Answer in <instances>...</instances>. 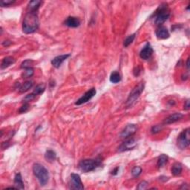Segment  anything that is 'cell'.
Wrapping results in <instances>:
<instances>
[{
    "mask_svg": "<svg viewBox=\"0 0 190 190\" xmlns=\"http://www.w3.org/2000/svg\"><path fill=\"white\" fill-rule=\"evenodd\" d=\"M39 28V19L36 11H31L26 13L22 22V31L25 33H32Z\"/></svg>",
    "mask_w": 190,
    "mask_h": 190,
    "instance_id": "1",
    "label": "cell"
},
{
    "mask_svg": "<svg viewBox=\"0 0 190 190\" xmlns=\"http://www.w3.org/2000/svg\"><path fill=\"white\" fill-rule=\"evenodd\" d=\"M170 16V12L166 3H163L158 7L154 13V23L157 26H161L164 24Z\"/></svg>",
    "mask_w": 190,
    "mask_h": 190,
    "instance_id": "2",
    "label": "cell"
},
{
    "mask_svg": "<svg viewBox=\"0 0 190 190\" xmlns=\"http://www.w3.org/2000/svg\"><path fill=\"white\" fill-rule=\"evenodd\" d=\"M33 172L42 186H45L49 181V173L48 169L43 165L35 164L33 166Z\"/></svg>",
    "mask_w": 190,
    "mask_h": 190,
    "instance_id": "3",
    "label": "cell"
},
{
    "mask_svg": "<svg viewBox=\"0 0 190 190\" xmlns=\"http://www.w3.org/2000/svg\"><path fill=\"white\" fill-rule=\"evenodd\" d=\"M144 88H145V83L143 82H140L132 89L126 100L127 107L132 106L137 102L140 96L141 95V94L143 92Z\"/></svg>",
    "mask_w": 190,
    "mask_h": 190,
    "instance_id": "4",
    "label": "cell"
},
{
    "mask_svg": "<svg viewBox=\"0 0 190 190\" xmlns=\"http://www.w3.org/2000/svg\"><path fill=\"white\" fill-rule=\"evenodd\" d=\"M101 163L102 159L100 157H97L96 159H85L80 161L79 166L83 172L86 173L95 170L96 168L100 166Z\"/></svg>",
    "mask_w": 190,
    "mask_h": 190,
    "instance_id": "5",
    "label": "cell"
},
{
    "mask_svg": "<svg viewBox=\"0 0 190 190\" xmlns=\"http://www.w3.org/2000/svg\"><path fill=\"white\" fill-rule=\"evenodd\" d=\"M189 129H186L179 134L178 137L177 144L181 149H185L189 146Z\"/></svg>",
    "mask_w": 190,
    "mask_h": 190,
    "instance_id": "6",
    "label": "cell"
},
{
    "mask_svg": "<svg viewBox=\"0 0 190 190\" xmlns=\"http://www.w3.org/2000/svg\"><path fill=\"white\" fill-rule=\"evenodd\" d=\"M136 146H137V141L135 140V139L127 138L126 140L124 141V142L119 146L118 152H127V151L129 150H132V149H134V148L136 147Z\"/></svg>",
    "mask_w": 190,
    "mask_h": 190,
    "instance_id": "7",
    "label": "cell"
},
{
    "mask_svg": "<svg viewBox=\"0 0 190 190\" xmlns=\"http://www.w3.org/2000/svg\"><path fill=\"white\" fill-rule=\"evenodd\" d=\"M137 130V126L135 124H129L124 128L123 130L120 134V137L123 139H127L136 133Z\"/></svg>",
    "mask_w": 190,
    "mask_h": 190,
    "instance_id": "8",
    "label": "cell"
},
{
    "mask_svg": "<svg viewBox=\"0 0 190 190\" xmlns=\"http://www.w3.org/2000/svg\"><path fill=\"white\" fill-rule=\"evenodd\" d=\"M71 189H84L83 184H82L81 178L80 175L75 173H72L71 174Z\"/></svg>",
    "mask_w": 190,
    "mask_h": 190,
    "instance_id": "9",
    "label": "cell"
},
{
    "mask_svg": "<svg viewBox=\"0 0 190 190\" xmlns=\"http://www.w3.org/2000/svg\"><path fill=\"white\" fill-rule=\"evenodd\" d=\"M96 93H97V91H96V89L95 88H91L90 90L88 91V92H85L80 99H78V100H77V102H75V105H80L83 103H85V102L89 101L91 99L93 98L95 96Z\"/></svg>",
    "mask_w": 190,
    "mask_h": 190,
    "instance_id": "10",
    "label": "cell"
},
{
    "mask_svg": "<svg viewBox=\"0 0 190 190\" xmlns=\"http://www.w3.org/2000/svg\"><path fill=\"white\" fill-rule=\"evenodd\" d=\"M153 54V48L151 46L150 43H147L145 45V46L142 48L140 52V57L141 59L144 60H148Z\"/></svg>",
    "mask_w": 190,
    "mask_h": 190,
    "instance_id": "11",
    "label": "cell"
},
{
    "mask_svg": "<svg viewBox=\"0 0 190 190\" xmlns=\"http://www.w3.org/2000/svg\"><path fill=\"white\" fill-rule=\"evenodd\" d=\"M184 117V114L179 113V112H176V113L171 114L169 117H166L164 121V125H169V124L174 123L178 122L180 120L183 118Z\"/></svg>",
    "mask_w": 190,
    "mask_h": 190,
    "instance_id": "12",
    "label": "cell"
},
{
    "mask_svg": "<svg viewBox=\"0 0 190 190\" xmlns=\"http://www.w3.org/2000/svg\"><path fill=\"white\" fill-rule=\"evenodd\" d=\"M71 55L69 54H68L59 55V56L54 57V58L51 60V65H53L54 68H59L61 66V65L63 64V62L65 61V60H66Z\"/></svg>",
    "mask_w": 190,
    "mask_h": 190,
    "instance_id": "13",
    "label": "cell"
},
{
    "mask_svg": "<svg viewBox=\"0 0 190 190\" xmlns=\"http://www.w3.org/2000/svg\"><path fill=\"white\" fill-rule=\"evenodd\" d=\"M156 36L160 40H165L169 37V33L167 28L164 26H161L156 31Z\"/></svg>",
    "mask_w": 190,
    "mask_h": 190,
    "instance_id": "14",
    "label": "cell"
},
{
    "mask_svg": "<svg viewBox=\"0 0 190 190\" xmlns=\"http://www.w3.org/2000/svg\"><path fill=\"white\" fill-rule=\"evenodd\" d=\"M65 25L69 28H77L80 25V20L77 17L69 16L65 20Z\"/></svg>",
    "mask_w": 190,
    "mask_h": 190,
    "instance_id": "15",
    "label": "cell"
},
{
    "mask_svg": "<svg viewBox=\"0 0 190 190\" xmlns=\"http://www.w3.org/2000/svg\"><path fill=\"white\" fill-rule=\"evenodd\" d=\"M14 186L16 188V189H24V182L22 181V178L20 173L16 174L14 177Z\"/></svg>",
    "mask_w": 190,
    "mask_h": 190,
    "instance_id": "16",
    "label": "cell"
},
{
    "mask_svg": "<svg viewBox=\"0 0 190 190\" xmlns=\"http://www.w3.org/2000/svg\"><path fill=\"white\" fill-rule=\"evenodd\" d=\"M15 63V59L12 57H6L2 60V62L1 63V68L2 69H5V68H8L13 65Z\"/></svg>",
    "mask_w": 190,
    "mask_h": 190,
    "instance_id": "17",
    "label": "cell"
},
{
    "mask_svg": "<svg viewBox=\"0 0 190 190\" xmlns=\"http://www.w3.org/2000/svg\"><path fill=\"white\" fill-rule=\"evenodd\" d=\"M183 170V166L182 164H180V163H174L173 164L172 167H171V173H172L173 175L174 176H178L181 174Z\"/></svg>",
    "mask_w": 190,
    "mask_h": 190,
    "instance_id": "18",
    "label": "cell"
},
{
    "mask_svg": "<svg viewBox=\"0 0 190 190\" xmlns=\"http://www.w3.org/2000/svg\"><path fill=\"white\" fill-rule=\"evenodd\" d=\"M45 158L48 162L52 163L55 161L57 158L56 152H54L53 150H48L45 152Z\"/></svg>",
    "mask_w": 190,
    "mask_h": 190,
    "instance_id": "19",
    "label": "cell"
},
{
    "mask_svg": "<svg viewBox=\"0 0 190 190\" xmlns=\"http://www.w3.org/2000/svg\"><path fill=\"white\" fill-rule=\"evenodd\" d=\"M33 83L32 81H26L22 85H20V87L19 88V92L21 93H25V92H28L29 89H31L33 86Z\"/></svg>",
    "mask_w": 190,
    "mask_h": 190,
    "instance_id": "20",
    "label": "cell"
},
{
    "mask_svg": "<svg viewBox=\"0 0 190 190\" xmlns=\"http://www.w3.org/2000/svg\"><path fill=\"white\" fill-rule=\"evenodd\" d=\"M42 4L41 1H38V0H33V1H31L28 4V8H29L31 11H36L39 8H40V5Z\"/></svg>",
    "mask_w": 190,
    "mask_h": 190,
    "instance_id": "21",
    "label": "cell"
},
{
    "mask_svg": "<svg viewBox=\"0 0 190 190\" xmlns=\"http://www.w3.org/2000/svg\"><path fill=\"white\" fill-rule=\"evenodd\" d=\"M121 80V76L120 73L117 71H114L111 74L110 81L112 83H118Z\"/></svg>",
    "mask_w": 190,
    "mask_h": 190,
    "instance_id": "22",
    "label": "cell"
},
{
    "mask_svg": "<svg viewBox=\"0 0 190 190\" xmlns=\"http://www.w3.org/2000/svg\"><path fill=\"white\" fill-rule=\"evenodd\" d=\"M45 85L44 83H40L39 84V85H37L36 86V88H35L34 90H33V93L35 95H41V94H43V92H45Z\"/></svg>",
    "mask_w": 190,
    "mask_h": 190,
    "instance_id": "23",
    "label": "cell"
},
{
    "mask_svg": "<svg viewBox=\"0 0 190 190\" xmlns=\"http://www.w3.org/2000/svg\"><path fill=\"white\" fill-rule=\"evenodd\" d=\"M168 161V157L166 154H161L159 157L158 160H157V167L158 168H162L165 164L167 163Z\"/></svg>",
    "mask_w": 190,
    "mask_h": 190,
    "instance_id": "24",
    "label": "cell"
},
{
    "mask_svg": "<svg viewBox=\"0 0 190 190\" xmlns=\"http://www.w3.org/2000/svg\"><path fill=\"white\" fill-rule=\"evenodd\" d=\"M135 36H136V33H133L132 35H129V36H127L126 38V40H124V43H123V45L124 47H128L129 45H130L133 43L134 40L135 39Z\"/></svg>",
    "mask_w": 190,
    "mask_h": 190,
    "instance_id": "25",
    "label": "cell"
},
{
    "mask_svg": "<svg viewBox=\"0 0 190 190\" xmlns=\"http://www.w3.org/2000/svg\"><path fill=\"white\" fill-rule=\"evenodd\" d=\"M33 73H34V71H33V68H26V69H25V71L22 74L23 78H29V77L33 76Z\"/></svg>",
    "mask_w": 190,
    "mask_h": 190,
    "instance_id": "26",
    "label": "cell"
},
{
    "mask_svg": "<svg viewBox=\"0 0 190 190\" xmlns=\"http://www.w3.org/2000/svg\"><path fill=\"white\" fill-rule=\"evenodd\" d=\"M33 61L31 60H25L24 62H22L21 64V68H24V69H26V68H32V65H33Z\"/></svg>",
    "mask_w": 190,
    "mask_h": 190,
    "instance_id": "27",
    "label": "cell"
},
{
    "mask_svg": "<svg viewBox=\"0 0 190 190\" xmlns=\"http://www.w3.org/2000/svg\"><path fill=\"white\" fill-rule=\"evenodd\" d=\"M141 172H142V168L140 166H135L132 170V174L134 178L138 177Z\"/></svg>",
    "mask_w": 190,
    "mask_h": 190,
    "instance_id": "28",
    "label": "cell"
},
{
    "mask_svg": "<svg viewBox=\"0 0 190 190\" xmlns=\"http://www.w3.org/2000/svg\"><path fill=\"white\" fill-rule=\"evenodd\" d=\"M14 2V0H1L0 1V5H1L2 7H5L11 5L13 4Z\"/></svg>",
    "mask_w": 190,
    "mask_h": 190,
    "instance_id": "29",
    "label": "cell"
},
{
    "mask_svg": "<svg viewBox=\"0 0 190 190\" xmlns=\"http://www.w3.org/2000/svg\"><path fill=\"white\" fill-rule=\"evenodd\" d=\"M162 129H163V125H156L152 128L151 132H152V134H157V133H159L161 130H162Z\"/></svg>",
    "mask_w": 190,
    "mask_h": 190,
    "instance_id": "30",
    "label": "cell"
},
{
    "mask_svg": "<svg viewBox=\"0 0 190 190\" xmlns=\"http://www.w3.org/2000/svg\"><path fill=\"white\" fill-rule=\"evenodd\" d=\"M148 185H149V184H148V182H146V181H141V182L138 184V186H137V189L143 190V189H147Z\"/></svg>",
    "mask_w": 190,
    "mask_h": 190,
    "instance_id": "31",
    "label": "cell"
},
{
    "mask_svg": "<svg viewBox=\"0 0 190 190\" xmlns=\"http://www.w3.org/2000/svg\"><path fill=\"white\" fill-rule=\"evenodd\" d=\"M28 109H29V104L27 103V102H26V103H24V105H22L21 108L19 109V112L20 114L26 113V112H28Z\"/></svg>",
    "mask_w": 190,
    "mask_h": 190,
    "instance_id": "32",
    "label": "cell"
},
{
    "mask_svg": "<svg viewBox=\"0 0 190 190\" xmlns=\"http://www.w3.org/2000/svg\"><path fill=\"white\" fill-rule=\"evenodd\" d=\"M36 97V95H35L33 93V92H32L31 94H29V95H28L26 96V97H25L24 98V101L26 102H29V101H31V100H34L35 99V97Z\"/></svg>",
    "mask_w": 190,
    "mask_h": 190,
    "instance_id": "33",
    "label": "cell"
},
{
    "mask_svg": "<svg viewBox=\"0 0 190 190\" xmlns=\"http://www.w3.org/2000/svg\"><path fill=\"white\" fill-rule=\"evenodd\" d=\"M141 68H140V67H137L135 68V70H134V76H138L141 73Z\"/></svg>",
    "mask_w": 190,
    "mask_h": 190,
    "instance_id": "34",
    "label": "cell"
},
{
    "mask_svg": "<svg viewBox=\"0 0 190 190\" xmlns=\"http://www.w3.org/2000/svg\"><path fill=\"white\" fill-rule=\"evenodd\" d=\"M190 109V105H189V100H187L186 102H185L184 104V109L185 110H189Z\"/></svg>",
    "mask_w": 190,
    "mask_h": 190,
    "instance_id": "35",
    "label": "cell"
},
{
    "mask_svg": "<svg viewBox=\"0 0 190 190\" xmlns=\"http://www.w3.org/2000/svg\"><path fill=\"white\" fill-rule=\"evenodd\" d=\"M11 42L9 41V40H6V41H4V42H3V43H2V45H4L5 47L9 46V45H11Z\"/></svg>",
    "mask_w": 190,
    "mask_h": 190,
    "instance_id": "36",
    "label": "cell"
},
{
    "mask_svg": "<svg viewBox=\"0 0 190 190\" xmlns=\"http://www.w3.org/2000/svg\"><path fill=\"white\" fill-rule=\"evenodd\" d=\"M159 179H160V181H164V182H166V181H167L168 180H169V178L165 177V176H161V177L159 178Z\"/></svg>",
    "mask_w": 190,
    "mask_h": 190,
    "instance_id": "37",
    "label": "cell"
},
{
    "mask_svg": "<svg viewBox=\"0 0 190 190\" xmlns=\"http://www.w3.org/2000/svg\"><path fill=\"white\" fill-rule=\"evenodd\" d=\"M118 171H119V167H116L115 169H114V170L112 171V174H113V175H116V174H117V172H118Z\"/></svg>",
    "mask_w": 190,
    "mask_h": 190,
    "instance_id": "38",
    "label": "cell"
},
{
    "mask_svg": "<svg viewBox=\"0 0 190 190\" xmlns=\"http://www.w3.org/2000/svg\"><path fill=\"white\" fill-rule=\"evenodd\" d=\"M186 68L187 69H189V58H188L187 61H186Z\"/></svg>",
    "mask_w": 190,
    "mask_h": 190,
    "instance_id": "39",
    "label": "cell"
}]
</instances>
